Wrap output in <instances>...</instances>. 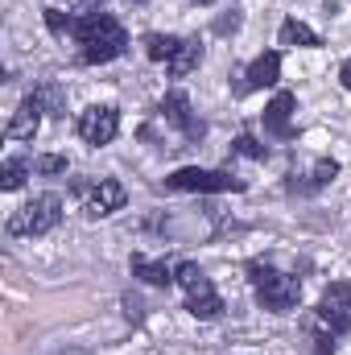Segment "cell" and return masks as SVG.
I'll return each instance as SVG.
<instances>
[{
	"label": "cell",
	"instance_id": "cell-1",
	"mask_svg": "<svg viewBox=\"0 0 351 355\" xmlns=\"http://www.w3.org/2000/svg\"><path fill=\"white\" fill-rule=\"evenodd\" d=\"M75 37L83 46V62L87 67H103V62H112V58H120L128 50V33H124V25L112 12L79 17L75 21Z\"/></svg>",
	"mask_w": 351,
	"mask_h": 355
},
{
	"label": "cell",
	"instance_id": "cell-2",
	"mask_svg": "<svg viewBox=\"0 0 351 355\" xmlns=\"http://www.w3.org/2000/svg\"><path fill=\"white\" fill-rule=\"evenodd\" d=\"M248 281L257 285V302H261V310H268V314H289L302 302V281L289 277V272H277V268L261 265V261L248 265Z\"/></svg>",
	"mask_w": 351,
	"mask_h": 355
},
{
	"label": "cell",
	"instance_id": "cell-3",
	"mask_svg": "<svg viewBox=\"0 0 351 355\" xmlns=\"http://www.w3.org/2000/svg\"><path fill=\"white\" fill-rule=\"evenodd\" d=\"M62 223V198L58 194H37L21 211L8 215V236H46Z\"/></svg>",
	"mask_w": 351,
	"mask_h": 355
},
{
	"label": "cell",
	"instance_id": "cell-4",
	"mask_svg": "<svg viewBox=\"0 0 351 355\" xmlns=\"http://www.w3.org/2000/svg\"><path fill=\"white\" fill-rule=\"evenodd\" d=\"M166 186L170 190H190V194H228V190L236 194V190H244V182L232 178L228 170H198V166L174 170L166 178Z\"/></svg>",
	"mask_w": 351,
	"mask_h": 355
},
{
	"label": "cell",
	"instance_id": "cell-5",
	"mask_svg": "<svg viewBox=\"0 0 351 355\" xmlns=\"http://www.w3.org/2000/svg\"><path fill=\"white\" fill-rule=\"evenodd\" d=\"M318 318L331 327V335H348L351 331V281H335V285L323 289Z\"/></svg>",
	"mask_w": 351,
	"mask_h": 355
},
{
	"label": "cell",
	"instance_id": "cell-6",
	"mask_svg": "<svg viewBox=\"0 0 351 355\" xmlns=\"http://www.w3.org/2000/svg\"><path fill=\"white\" fill-rule=\"evenodd\" d=\"M116 132H120V112L112 107V103H95L87 107L83 116H79V137L87 141V145H112L116 141Z\"/></svg>",
	"mask_w": 351,
	"mask_h": 355
},
{
	"label": "cell",
	"instance_id": "cell-7",
	"mask_svg": "<svg viewBox=\"0 0 351 355\" xmlns=\"http://www.w3.org/2000/svg\"><path fill=\"white\" fill-rule=\"evenodd\" d=\"M162 116L174 124L186 141H203V132H207V124L190 112V95H186V91H166V99H162Z\"/></svg>",
	"mask_w": 351,
	"mask_h": 355
},
{
	"label": "cell",
	"instance_id": "cell-8",
	"mask_svg": "<svg viewBox=\"0 0 351 355\" xmlns=\"http://www.w3.org/2000/svg\"><path fill=\"white\" fill-rule=\"evenodd\" d=\"M42 99L37 95H25L21 103H17V112H12V120H8V141H33L37 137V128H42Z\"/></svg>",
	"mask_w": 351,
	"mask_h": 355
},
{
	"label": "cell",
	"instance_id": "cell-9",
	"mask_svg": "<svg viewBox=\"0 0 351 355\" xmlns=\"http://www.w3.org/2000/svg\"><path fill=\"white\" fill-rule=\"evenodd\" d=\"M124 198H128V194H124V186H120L116 178H99V186L87 194V207H83V211H87V219H103V215L120 211Z\"/></svg>",
	"mask_w": 351,
	"mask_h": 355
},
{
	"label": "cell",
	"instance_id": "cell-10",
	"mask_svg": "<svg viewBox=\"0 0 351 355\" xmlns=\"http://www.w3.org/2000/svg\"><path fill=\"white\" fill-rule=\"evenodd\" d=\"M277 79H281V54H277V50H268V54H261V58L248 67L240 95H248V91H261V87H273Z\"/></svg>",
	"mask_w": 351,
	"mask_h": 355
},
{
	"label": "cell",
	"instance_id": "cell-11",
	"mask_svg": "<svg viewBox=\"0 0 351 355\" xmlns=\"http://www.w3.org/2000/svg\"><path fill=\"white\" fill-rule=\"evenodd\" d=\"M289 116H293V95H289V91H277L273 103L264 107V132H273V137H293Z\"/></svg>",
	"mask_w": 351,
	"mask_h": 355
},
{
	"label": "cell",
	"instance_id": "cell-12",
	"mask_svg": "<svg viewBox=\"0 0 351 355\" xmlns=\"http://www.w3.org/2000/svg\"><path fill=\"white\" fill-rule=\"evenodd\" d=\"M186 310L194 314V318H203V322H211V318H219L223 314V297L215 293V285L207 281L203 289H194V293H186Z\"/></svg>",
	"mask_w": 351,
	"mask_h": 355
},
{
	"label": "cell",
	"instance_id": "cell-13",
	"mask_svg": "<svg viewBox=\"0 0 351 355\" xmlns=\"http://www.w3.org/2000/svg\"><path fill=\"white\" fill-rule=\"evenodd\" d=\"M178 268H170L166 261H149V257H132V277H141L145 285H157V289H166V285H174L178 277H174Z\"/></svg>",
	"mask_w": 351,
	"mask_h": 355
},
{
	"label": "cell",
	"instance_id": "cell-14",
	"mask_svg": "<svg viewBox=\"0 0 351 355\" xmlns=\"http://www.w3.org/2000/svg\"><path fill=\"white\" fill-rule=\"evenodd\" d=\"M198 62H203V46H198V37H182V46L174 50V58L166 62V71H170L174 79H186Z\"/></svg>",
	"mask_w": 351,
	"mask_h": 355
},
{
	"label": "cell",
	"instance_id": "cell-15",
	"mask_svg": "<svg viewBox=\"0 0 351 355\" xmlns=\"http://www.w3.org/2000/svg\"><path fill=\"white\" fill-rule=\"evenodd\" d=\"M281 46H302V50H314V46H323V37L306 25V21H298V17H289V21H281Z\"/></svg>",
	"mask_w": 351,
	"mask_h": 355
},
{
	"label": "cell",
	"instance_id": "cell-16",
	"mask_svg": "<svg viewBox=\"0 0 351 355\" xmlns=\"http://www.w3.org/2000/svg\"><path fill=\"white\" fill-rule=\"evenodd\" d=\"M335 174H339V162L323 157V162H314V170L306 174V182H293V190H302V194H314V190H323L327 182H335Z\"/></svg>",
	"mask_w": 351,
	"mask_h": 355
},
{
	"label": "cell",
	"instance_id": "cell-17",
	"mask_svg": "<svg viewBox=\"0 0 351 355\" xmlns=\"http://www.w3.org/2000/svg\"><path fill=\"white\" fill-rule=\"evenodd\" d=\"M33 170V162H25V157H8L4 166H0V190H21L25 186V178Z\"/></svg>",
	"mask_w": 351,
	"mask_h": 355
},
{
	"label": "cell",
	"instance_id": "cell-18",
	"mask_svg": "<svg viewBox=\"0 0 351 355\" xmlns=\"http://www.w3.org/2000/svg\"><path fill=\"white\" fill-rule=\"evenodd\" d=\"M178 46H182V37H174V33H149V37H145V54H149L153 62H170Z\"/></svg>",
	"mask_w": 351,
	"mask_h": 355
},
{
	"label": "cell",
	"instance_id": "cell-19",
	"mask_svg": "<svg viewBox=\"0 0 351 355\" xmlns=\"http://www.w3.org/2000/svg\"><path fill=\"white\" fill-rule=\"evenodd\" d=\"M33 95L42 99V107H46L50 116H67V95H62V87H58V83H46V87H37Z\"/></svg>",
	"mask_w": 351,
	"mask_h": 355
},
{
	"label": "cell",
	"instance_id": "cell-20",
	"mask_svg": "<svg viewBox=\"0 0 351 355\" xmlns=\"http://www.w3.org/2000/svg\"><path fill=\"white\" fill-rule=\"evenodd\" d=\"M174 277H178V285H182L186 293H194V289H203V285H207V272L194 265V261H182Z\"/></svg>",
	"mask_w": 351,
	"mask_h": 355
},
{
	"label": "cell",
	"instance_id": "cell-21",
	"mask_svg": "<svg viewBox=\"0 0 351 355\" xmlns=\"http://www.w3.org/2000/svg\"><path fill=\"white\" fill-rule=\"evenodd\" d=\"M232 153H240V157H252V162H264L268 157V145H261L257 137H236V145H232Z\"/></svg>",
	"mask_w": 351,
	"mask_h": 355
},
{
	"label": "cell",
	"instance_id": "cell-22",
	"mask_svg": "<svg viewBox=\"0 0 351 355\" xmlns=\"http://www.w3.org/2000/svg\"><path fill=\"white\" fill-rule=\"evenodd\" d=\"M33 170L46 174V178L67 174V157H62V153H42V157H33Z\"/></svg>",
	"mask_w": 351,
	"mask_h": 355
},
{
	"label": "cell",
	"instance_id": "cell-23",
	"mask_svg": "<svg viewBox=\"0 0 351 355\" xmlns=\"http://www.w3.org/2000/svg\"><path fill=\"white\" fill-rule=\"evenodd\" d=\"M46 25H50V33H58V37L75 33V21H71L62 8H46Z\"/></svg>",
	"mask_w": 351,
	"mask_h": 355
},
{
	"label": "cell",
	"instance_id": "cell-24",
	"mask_svg": "<svg viewBox=\"0 0 351 355\" xmlns=\"http://www.w3.org/2000/svg\"><path fill=\"white\" fill-rule=\"evenodd\" d=\"M99 8H103V0H67V12H79V17H91Z\"/></svg>",
	"mask_w": 351,
	"mask_h": 355
},
{
	"label": "cell",
	"instance_id": "cell-25",
	"mask_svg": "<svg viewBox=\"0 0 351 355\" xmlns=\"http://www.w3.org/2000/svg\"><path fill=\"white\" fill-rule=\"evenodd\" d=\"M236 29H240V8H232L228 17L215 21V33H236Z\"/></svg>",
	"mask_w": 351,
	"mask_h": 355
},
{
	"label": "cell",
	"instance_id": "cell-26",
	"mask_svg": "<svg viewBox=\"0 0 351 355\" xmlns=\"http://www.w3.org/2000/svg\"><path fill=\"white\" fill-rule=\"evenodd\" d=\"M339 79H343V87L351 91V58H348V62H343V71H339Z\"/></svg>",
	"mask_w": 351,
	"mask_h": 355
},
{
	"label": "cell",
	"instance_id": "cell-27",
	"mask_svg": "<svg viewBox=\"0 0 351 355\" xmlns=\"http://www.w3.org/2000/svg\"><path fill=\"white\" fill-rule=\"evenodd\" d=\"M331 352H335V343H331V339L323 335V339H318V355H331Z\"/></svg>",
	"mask_w": 351,
	"mask_h": 355
},
{
	"label": "cell",
	"instance_id": "cell-28",
	"mask_svg": "<svg viewBox=\"0 0 351 355\" xmlns=\"http://www.w3.org/2000/svg\"><path fill=\"white\" fill-rule=\"evenodd\" d=\"M194 4H211V0H194Z\"/></svg>",
	"mask_w": 351,
	"mask_h": 355
},
{
	"label": "cell",
	"instance_id": "cell-29",
	"mask_svg": "<svg viewBox=\"0 0 351 355\" xmlns=\"http://www.w3.org/2000/svg\"><path fill=\"white\" fill-rule=\"evenodd\" d=\"M137 4H141V0H137Z\"/></svg>",
	"mask_w": 351,
	"mask_h": 355
}]
</instances>
